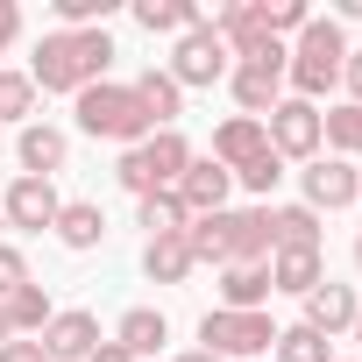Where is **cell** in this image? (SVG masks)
<instances>
[{"label": "cell", "mask_w": 362, "mask_h": 362, "mask_svg": "<svg viewBox=\"0 0 362 362\" xmlns=\"http://www.w3.org/2000/svg\"><path fill=\"white\" fill-rule=\"evenodd\" d=\"M107 71H114V36L107 29H50L29 57V86L36 93H71V100L86 86H100Z\"/></svg>", "instance_id": "6da1fadb"}, {"label": "cell", "mask_w": 362, "mask_h": 362, "mask_svg": "<svg viewBox=\"0 0 362 362\" xmlns=\"http://www.w3.org/2000/svg\"><path fill=\"white\" fill-rule=\"evenodd\" d=\"M341 64H348V29H341L334 15H313V22L291 36V50H284V93L305 100V107H320V100L341 86Z\"/></svg>", "instance_id": "7a4b0ae2"}, {"label": "cell", "mask_w": 362, "mask_h": 362, "mask_svg": "<svg viewBox=\"0 0 362 362\" xmlns=\"http://www.w3.org/2000/svg\"><path fill=\"white\" fill-rule=\"evenodd\" d=\"M185 249L192 263H270V206H228V214H206V221H185Z\"/></svg>", "instance_id": "3957f363"}, {"label": "cell", "mask_w": 362, "mask_h": 362, "mask_svg": "<svg viewBox=\"0 0 362 362\" xmlns=\"http://www.w3.org/2000/svg\"><path fill=\"white\" fill-rule=\"evenodd\" d=\"M78 128H86V135H100V142H121V149H135V142H149V135H156V121L142 114L135 86H114V78H100V86H86V93H78Z\"/></svg>", "instance_id": "277c9868"}, {"label": "cell", "mask_w": 362, "mask_h": 362, "mask_svg": "<svg viewBox=\"0 0 362 362\" xmlns=\"http://www.w3.org/2000/svg\"><path fill=\"white\" fill-rule=\"evenodd\" d=\"M185 163H192V142L177 135V128H156L149 142L121 149L114 177H121V185H128L135 199H149V192H177V177H185Z\"/></svg>", "instance_id": "5b68a950"}, {"label": "cell", "mask_w": 362, "mask_h": 362, "mask_svg": "<svg viewBox=\"0 0 362 362\" xmlns=\"http://www.w3.org/2000/svg\"><path fill=\"white\" fill-rule=\"evenodd\" d=\"M170 78H177V93H192V86H221L228 71H235V57H228V43L214 36V22H199V29H185L170 43V64H163Z\"/></svg>", "instance_id": "8992f818"}, {"label": "cell", "mask_w": 362, "mask_h": 362, "mask_svg": "<svg viewBox=\"0 0 362 362\" xmlns=\"http://www.w3.org/2000/svg\"><path fill=\"white\" fill-rule=\"evenodd\" d=\"M270 341H277L270 313H228V305H214V313L199 320V348L221 355V362H235V355H263Z\"/></svg>", "instance_id": "52a82bcc"}, {"label": "cell", "mask_w": 362, "mask_h": 362, "mask_svg": "<svg viewBox=\"0 0 362 362\" xmlns=\"http://www.w3.org/2000/svg\"><path fill=\"white\" fill-rule=\"evenodd\" d=\"M228 93H235V107H242L249 121H263V114L284 100V43H270L263 57H242V64L228 71Z\"/></svg>", "instance_id": "ba28073f"}, {"label": "cell", "mask_w": 362, "mask_h": 362, "mask_svg": "<svg viewBox=\"0 0 362 362\" xmlns=\"http://www.w3.org/2000/svg\"><path fill=\"white\" fill-rule=\"evenodd\" d=\"M263 135H270V149L284 156V163H313L320 156V107H305V100H277L270 114H263Z\"/></svg>", "instance_id": "9c48e42d"}, {"label": "cell", "mask_w": 362, "mask_h": 362, "mask_svg": "<svg viewBox=\"0 0 362 362\" xmlns=\"http://www.w3.org/2000/svg\"><path fill=\"white\" fill-rule=\"evenodd\" d=\"M298 185H305L298 206H313V214H341V206L362 199V170H355L348 156H313V163L298 170Z\"/></svg>", "instance_id": "30bf717a"}, {"label": "cell", "mask_w": 362, "mask_h": 362, "mask_svg": "<svg viewBox=\"0 0 362 362\" xmlns=\"http://www.w3.org/2000/svg\"><path fill=\"white\" fill-rule=\"evenodd\" d=\"M0 214H8L22 235H43V228H57V214H64V199H57V177H15V185L0 192Z\"/></svg>", "instance_id": "8fae6325"}, {"label": "cell", "mask_w": 362, "mask_h": 362, "mask_svg": "<svg viewBox=\"0 0 362 362\" xmlns=\"http://www.w3.org/2000/svg\"><path fill=\"white\" fill-rule=\"evenodd\" d=\"M228 192H235V170H221L214 156H192L185 177H177V206H185V221L228 214Z\"/></svg>", "instance_id": "7c38bea8"}, {"label": "cell", "mask_w": 362, "mask_h": 362, "mask_svg": "<svg viewBox=\"0 0 362 362\" xmlns=\"http://www.w3.org/2000/svg\"><path fill=\"white\" fill-rule=\"evenodd\" d=\"M15 156H22V177H57L64 156H71V135L50 128V121H29V128L15 135Z\"/></svg>", "instance_id": "4fadbf2b"}, {"label": "cell", "mask_w": 362, "mask_h": 362, "mask_svg": "<svg viewBox=\"0 0 362 362\" xmlns=\"http://www.w3.org/2000/svg\"><path fill=\"white\" fill-rule=\"evenodd\" d=\"M355 313H362V298H355L348 284H334V277H327V284H313V291H305V320H298V327H313V334H327V341H334V334H348V327H355Z\"/></svg>", "instance_id": "5bb4252c"}, {"label": "cell", "mask_w": 362, "mask_h": 362, "mask_svg": "<svg viewBox=\"0 0 362 362\" xmlns=\"http://www.w3.org/2000/svg\"><path fill=\"white\" fill-rule=\"evenodd\" d=\"M100 348V320L86 313V305H71V313H57L50 327H43V355L50 362H86Z\"/></svg>", "instance_id": "9a60e30c"}, {"label": "cell", "mask_w": 362, "mask_h": 362, "mask_svg": "<svg viewBox=\"0 0 362 362\" xmlns=\"http://www.w3.org/2000/svg\"><path fill=\"white\" fill-rule=\"evenodd\" d=\"M263 149H270V135H263V121H249V114H235V121H221V128H214V149H206V156H214L221 170H242V163H256Z\"/></svg>", "instance_id": "2e32d148"}, {"label": "cell", "mask_w": 362, "mask_h": 362, "mask_svg": "<svg viewBox=\"0 0 362 362\" xmlns=\"http://www.w3.org/2000/svg\"><path fill=\"white\" fill-rule=\"evenodd\" d=\"M320 249V214L313 206H270V256Z\"/></svg>", "instance_id": "e0dca14e"}, {"label": "cell", "mask_w": 362, "mask_h": 362, "mask_svg": "<svg viewBox=\"0 0 362 362\" xmlns=\"http://www.w3.org/2000/svg\"><path fill=\"white\" fill-rule=\"evenodd\" d=\"M270 298V263H228L221 270V305L228 313H263Z\"/></svg>", "instance_id": "ac0fdd59"}, {"label": "cell", "mask_w": 362, "mask_h": 362, "mask_svg": "<svg viewBox=\"0 0 362 362\" xmlns=\"http://www.w3.org/2000/svg\"><path fill=\"white\" fill-rule=\"evenodd\" d=\"M135 100H142V114H149L156 128H177V114H185V93H177V78H170L163 64H149V71L135 78Z\"/></svg>", "instance_id": "d6986e66"}, {"label": "cell", "mask_w": 362, "mask_h": 362, "mask_svg": "<svg viewBox=\"0 0 362 362\" xmlns=\"http://www.w3.org/2000/svg\"><path fill=\"white\" fill-rule=\"evenodd\" d=\"M114 341L142 362V355H156V348L170 341V320H163L156 305H128V313H121V327H114Z\"/></svg>", "instance_id": "ffe728a7"}, {"label": "cell", "mask_w": 362, "mask_h": 362, "mask_svg": "<svg viewBox=\"0 0 362 362\" xmlns=\"http://www.w3.org/2000/svg\"><path fill=\"white\" fill-rule=\"evenodd\" d=\"M135 22L149 36H185V29L206 22V8H199V0H135Z\"/></svg>", "instance_id": "44dd1931"}, {"label": "cell", "mask_w": 362, "mask_h": 362, "mask_svg": "<svg viewBox=\"0 0 362 362\" xmlns=\"http://www.w3.org/2000/svg\"><path fill=\"white\" fill-rule=\"evenodd\" d=\"M142 270H149V284H185L199 263H192L185 235H163V242H142Z\"/></svg>", "instance_id": "7402d4cb"}, {"label": "cell", "mask_w": 362, "mask_h": 362, "mask_svg": "<svg viewBox=\"0 0 362 362\" xmlns=\"http://www.w3.org/2000/svg\"><path fill=\"white\" fill-rule=\"evenodd\" d=\"M64 249H100V235H107V214L93 206V199H64V214H57V228H50Z\"/></svg>", "instance_id": "603a6c76"}, {"label": "cell", "mask_w": 362, "mask_h": 362, "mask_svg": "<svg viewBox=\"0 0 362 362\" xmlns=\"http://www.w3.org/2000/svg\"><path fill=\"white\" fill-rule=\"evenodd\" d=\"M313 284H327V263H320V249H298V256H270V291H291V298H305Z\"/></svg>", "instance_id": "cb8c5ba5"}, {"label": "cell", "mask_w": 362, "mask_h": 362, "mask_svg": "<svg viewBox=\"0 0 362 362\" xmlns=\"http://www.w3.org/2000/svg\"><path fill=\"white\" fill-rule=\"evenodd\" d=\"M50 320H57V305H50V291H43L36 277H29L22 291H8V327H15L22 341H29V334H43Z\"/></svg>", "instance_id": "d4e9b609"}, {"label": "cell", "mask_w": 362, "mask_h": 362, "mask_svg": "<svg viewBox=\"0 0 362 362\" xmlns=\"http://www.w3.org/2000/svg\"><path fill=\"white\" fill-rule=\"evenodd\" d=\"M320 149H334V156L355 163V156H362V107H348V100L327 107V114H320Z\"/></svg>", "instance_id": "484cf974"}, {"label": "cell", "mask_w": 362, "mask_h": 362, "mask_svg": "<svg viewBox=\"0 0 362 362\" xmlns=\"http://www.w3.org/2000/svg\"><path fill=\"white\" fill-rule=\"evenodd\" d=\"M270 362H334V341H327V334H313V327H277Z\"/></svg>", "instance_id": "4316f807"}, {"label": "cell", "mask_w": 362, "mask_h": 362, "mask_svg": "<svg viewBox=\"0 0 362 362\" xmlns=\"http://www.w3.org/2000/svg\"><path fill=\"white\" fill-rule=\"evenodd\" d=\"M135 228H149V242L185 235V206H177V192H149V199H135Z\"/></svg>", "instance_id": "83f0119b"}, {"label": "cell", "mask_w": 362, "mask_h": 362, "mask_svg": "<svg viewBox=\"0 0 362 362\" xmlns=\"http://www.w3.org/2000/svg\"><path fill=\"white\" fill-rule=\"evenodd\" d=\"M29 114H36L29 71H8V64H0V121H22V128H29Z\"/></svg>", "instance_id": "f1b7e54d"}, {"label": "cell", "mask_w": 362, "mask_h": 362, "mask_svg": "<svg viewBox=\"0 0 362 362\" xmlns=\"http://www.w3.org/2000/svg\"><path fill=\"white\" fill-rule=\"evenodd\" d=\"M235 185H242L249 199H270V192L284 185V156H277V149H263L256 163H242V170H235Z\"/></svg>", "instance_id": "f546056e"}, {"label": "cell", "mask_w": 362, "mask_h": 362, "mask_svg": "<svg viewBox=\"0 0 362 362\" xmlns=\"http://www.w3.org/2000/svg\"><path fill=\"white\" fill-rule=\"evenodd\" d=\"M256 8H263V29L284 43V36H298L305 22H313V8H305V0H256Z\"/></svg>", "instance_id": "4dcf8cb0"}, {"label": "cell", "mask_w": 362, "mask_h": 362, "mask_svg": "<svg viewBox=\"0 0 362 362\" xmlns=\"http://www.w3.org/2000/svg\"><path fill=\"white\" fill-rule=\"evenodd\" d=\"M57 8V29H107L114 0H50Z\"/></svg>", "instance_id": "1f68e13d"}, {"label": "cell", "mask_w": 362, "mask_h": 362, "mask_svg": "<svg viewBox=\"0 0 362 362\" xmlns=\"http://www.w3.org/2000/svg\"><path fill=\"white\" fill-rule=\"evenodd\" d=\"M22 284H29V256H22L15 242H0V298L22 291Z\"/></svg>", "instance_id": "d6a6232c"}, {"label": "cell", "mask_w": 362, "mask_h": 362, "mask_svg": "<svg viewBox=\"0 0 362 362\" xmlns=\"http://www.w3.org/2000/svg\"><path fill=\"white\" fill-rule=\"evenodd\" d=\"M0 362H50V355H43V341H22L15 334V341H0Z\"/></svg>", "instance_id": "836d02e7"}, {"label": "cell", "mask_w": 362, "mask_h": 362, "mask_svg": "<svg viewBox=\"0 0 362 362\" xmlns=\"http://www.w3.org/2000/svg\"><path fill=\"white\" fill-rule=\"evenodd\" d=\"M15 36H22V8H15V0H0V57L15 50Z\"/></svg>", "instance_id": "e575fe53"}, {"label": "cell", "mask_w": 362, "mask_h": 362, "mask_svg": "<svg viewBox=\"0 0 362 362\" xmlns=\"http://www.w3.org/2000/svg\"><path fill=\"white\" fill-rule=\"evenodd\" d=\"M341 86H348V107H362V50H348V64H341Z\"/></svg>", "instance_id": "d590c367"}, {"label": "cell", "mask_w": 362, "mask_h": 362, "mask_svg": "<svg viewBox=\"0 0 362 362\" xmlns=\"http://www.w3.org/2000/svg\"><path fill=\"white\" fill-rule=\"evenodd\" d=\"M86 362H135V355H128V348H121V341H100V348H93V355H86Z\"/></svg>", "instance_id": "8d00e7d4"}, {"label": "cell", "mask_w": 362, "mask_h": 362, "mask_svg": "<svg viewBox=\"0 0 362 362\" xmlns=\"http://www.w3.org/2000/svg\"><path fill=\"white\" fill-rule=\"evenodd\" d=\"M177 362H221V355H206V348H185V355H177Z\"/></svg>", "instance_id": "74e56055"}, {"label": "cell", "mask_w": 362, "mask_h": 362, "mask_svg": "<svg viewBox=\"0 0 362 362\" xmlns=\"http://www.w3.org/2000/svg\"><path fill=\"white\" fill-rule=\"evenodd\" d=\"M0 341H15V327H8V298H0Z\"/></svg>", "instance_id": "f35d334b"}, {"label": "cell", "mask_w": 362, "mask_h": 362, "mask_svg": "<svg viewBox=\"0 0 362 362\" xmlns=\"http://www.w3.org/2000/svg\"><path fill=\"white\" fill-rule=\"evenodd\" d=\"M355 270H362V235H355Z\"/></svg>", "instance_id": "ab89813d"}, {"label": "cell", "mask_w": 362, "mask_h": 362, "mask_svg": "<svg viewBox=\"0 0 362 362\" xmlns=\"http://www.w3.org/2000/svg\"><path fill=\"white\" fill-rule=\"evenodd\" d=\"M348 334H355V341H362V313H355V327H348Z\"/></svg>", "instance_id": "60d3db41"}, {"label": "cell", "mask_w": 362, "mask_h": 362, "mask_svg": "<svg viewBox=\"0 0 362 362\" xmlns=\"http://www.w3.org/2000/svg\"><path fill=\"white\" fill-rule=\"evenodd\" d=\"M0 149H8V142H0Z\"/></svg>", "instance_id": "b9f144b4"}]
</instances>
